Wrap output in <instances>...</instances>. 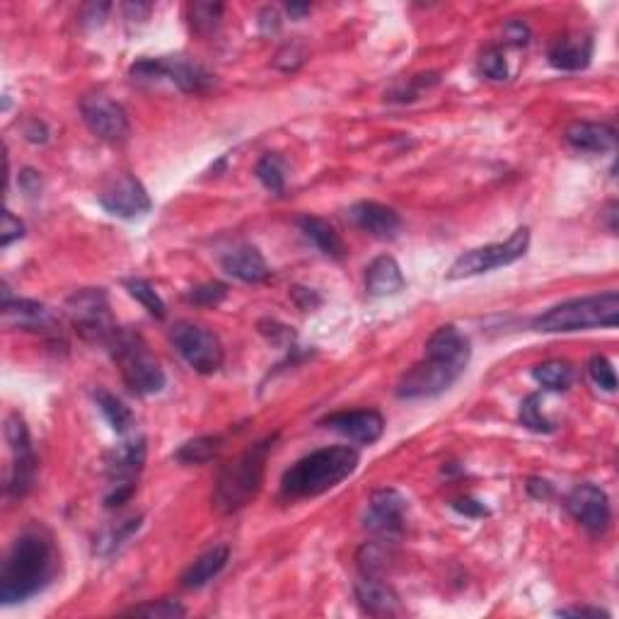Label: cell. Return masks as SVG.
Masks as SVG:
<instances>
[{
  "label": "cell",
  "mask_w": 619,
  "mask_h": 619,
  "mask_svg": "<svg viewBox=\"0 0 619 619\" xmlns=\"http://www.w3.org/2000/svg\"><path fill=\"white\" fill-rule=\"evenodd\" d=\"M59 574V547L42 525H30L10 547L0 571L3 605L25 603L54 583Z\"/></svg>",
  "instance_id": "cell-1"
},
{
  "label": "cell",
  "mask_w": 619,
  "mask_h": 619,
  "mask_svg": "<svg viewBox=\"0 0 619 619\" xmlns=\"http://www.w3.org/2000/svg\"><path fill=\"white\" fill-rule=\"evenodd\" d=\"M472 344L453 325L438 327L426 341V358L399 378V399H431L453 387L467 370Z\"/></svg>",
  "instance_id": "cell-2"
},
{
  "label": "cell",
  "mask_w": 619,
  "mask_h": 619,
  "mask_svg": "<svg viewBox=\"0 0 619 619\" xmlns=\"http://www.w3.org/2000/svg\"><path fill=\"white\" fill-rule=\"evenodd\" d=\"M361 455L349 445H334L300 457L295 465L283 472L281 491L288 499H312L325 491L339 487L344 479L356 472Z\"/></svg>",
  "instance_id": "cell-3"
},
{
  "label": "cell",
  "mask_w": 619,
  "mask_h": 619,
  "mask_svg": "<svg viewBox=\"0 0 619 619\" xmlns=\"http://www.w3.org/2000/svg\"><path fill=\"white\" fill-rule=\"evenodd\" d=\"M274 441L276 436H269L250 445L245 453H240L233 462L223 467L216 479V489H213V508L218 513L228 516V513L240 511L259 494L264 484L266 460L274 450Z\"/></svg>",
  "instance_id": "cell-4"
},
{
  "label": "cell",
  "mask_w": 619,
  "mask_h": 619,
  "mask_svg": "<svg viewBox=\"0 0 619 619\" xmlns=\"http://www.w3.org/2000/svg\"><path fill=\"white\" fill-rule=\"evenodd\" d=\"M617 322H619V293L607 291L554 305V308H549L547 312H542L540 317L532 320V329L542 334H566L595 327L615 329Z\"/></svg>",
  "instance_id": "cell-5"
},
{
  "label": "cell",
  "mask_w": 619,
  "mask_h": 619,
  "mask_svg": "<svg viewBox=\"0 0 619 619\" xmlns=\"http://www.w3.org/2000/svg\"><path fill=\"white\" fill-rule=\"evenodd\" d=\"M107 349L112 351L114 361L119 363L121 378L126 387L136 395H158L167 383L165 370L160 368L158 358L150 354L148 344L138 332L131 329H117L109 339Z\"/></svg>",
  "instance_id": "cell-6"
},
{
  "label": "cell",
  "mask_w": 619,
  "mask_h": 619,
  "mask_svg": "<svg viewBox=\"0 0 619 619\" xmlns=\"http://www.w3.org/2000/svg\"><path fill=\"white\" fill-rule=\"evenodd\" d=\"M146 453V438H131V441L119 443L117 448L104 455V472H107L109 484H112L109 494L104 496V506L109 511L121 508L133 496L138 474L146 465Z\"/></svg>",
  "instance_id": "cell-7"
},
{
  "label": "cell",
  "mask_w": 619,
  "mask_h": 619,
  "mask_svg": "<svg viewBox=\"0 0 619 619\" xmlns=\"http://www.w3.org/2000/svg\"><path fill=\"white\" fill-rule=\"evenodd\" d=\"M66 312L71 317L75 332L85 341L95 344H109V339L117 334V322H114L112 310H109V298L102 288H85L75 291L66 300Z\"/></svg>",
  "instance_id": "cell-8"
},
{
  "label": "cell",
  "mask_w": 619,
  "mask_h": 619,
  "mask_svg": "<svg viewBox=\"0 0 619 619\" xmlns=\"http://www.w3.org/2000/svg\"><path fill=\"white\" fill-rule=\"evenodd\" d=\"M528 247H530V228H518L506 242L477 247V250H470L462 254V257H457L455 264L450 266L448 271V281L472 279V276L487 274V271L499 269V266L518 262V259L525 257Z\"/></svg>",
  "instance_id": "cell-9"
},
{
  "label": "cell",
  "mask_w": 619,
  "mask_h": 619,
  "mask_svg": "<svg viewBox=\"0 0 619 619\" xmlns=\"http://www.w3.org/2000/svg\"><path fill=\"white\" fill-rule=\"evenodd\" d=\"M170 339L179 356L199 375H211L223 366V344L211 329L194 325V322H177Z\"/></svg>",
  "instance_id": "cell-10"
},
{
  "label": "cell",
  "mask_w": 619,
  "mask_h": 619,
  "mask_svg": "<svg viewBox=\"0 0 619 619\" xmlns=\"http://www.w3.org/2000/svg\"><path fill=\"white\" fill-rule=\"evenodd\" d=\"M133 80H170L182 92H206L213 85V75L201 63L187 59H141L131 66Z\"/></svg>",
  "instance_id": "cell-11"
},
{
  "label": "cell",
  "mask_w": 619,
  "mask_h": 619,
  "mask_svg": "<svg viewBox=\"0 0 619 619\" xmlns=\"http://www.w3.org/2000/svg\"><path fill=\"white\" fill-rule=\"evenodd\" d=\"M5 438H8L10 453H13V467L8 477V494L15 499L27 496L34 487L37 477V455L32 450V438L27 424L20 414H10L5 421Z\"/></svg>",
  "instance_id": "cell-12"
},
{
  "label": "cell",
  "mask_w": 619,
  "mask_h": 619,
  "mask_svg": "<svg viewBox=\"0 0 619 619\" xmlns=\"http://www.w3.org/2000/svg\"><path fill=\"white\" fill-rule=\"evenodd\" d=\"M80 114H83L85 126L95 133L104 143L119 146L129 138L131 124L126 117L124 107L119 102L109 100L107 95H88L80 102Z\"/></svg>",
  "instance_id": "cell-13"
},
{
  "label": "cell",
  "mask_w": 619,
  "mask_h": 619,
  "mask_svg": "<svg viewBox=\"0 0 619 619\" xmlns=\"http://www.w3.org/2000/svg\"><path fill=\"white\" fill-rule=\"evenodd\" d=\"M100 206L109 216L124 218V221H131V218H141L153 208V201L146 192V187L141 184V179H136L133 175H121L114 179L112 184L102 189L100 196Z\"/></svg>",
  "instance_id": "cell-14"
},
{
  "label": "cell",
  "mask_w": 619,
  "mask_h": 619,
  "mask_svg": "<svg viewBox=\"0 0 619 619\" xmlns=\"http://www.w3.org/2000/svg\"><path fill=\"white\" fill-rule=\"evenodd\" d=\"M3 320L8 327L25 329V332H37L44 337H61L59 320L54 317L46 305L37 300L13 298L8 288L3 291Z\"/></svg>",
  "instance_id": "cell-15"
},
{
  "label": "cell",
  "mask_w": 619,
  "mask_h": 619,
  "mask_svg": "<svg viewBox=\"0 0 619 619\" xmlns=\"http://www.w3.org/2000/svg\"><path fill=\"white\" fill-rule=\"evenodd\" d=\"M404 513H407V501L397 489H378L370 496L363 525L373 535L390 540L404 530Z\"/></svg>",
  "instance_id": "cell-16"
},
{
  "label": "cell",
  "mask_w": 619,
  "mask_h": 619,
  "mask_svg": "<svg viewBox=\"0 0 619 619\" xmlns=\"http://www.w3.org/2000/svg\"><path fill=\"white\" fill-rule=\"evenodd\" d=\"M566 508L590 535H603L610 525V499L595 484H578L566 499Z\"/></svg>",
  "instance_id": "cell-17"
},
{
  "label": "cell",
  "mask_w": 619,
  "mask_h": 619,
  "mask_svg": "<svg viewBox=\"0 0 619 619\" xmlns=\"http://www.w3.org/2000/svg\"><path fill=\"white\" fill-rule=\"evenodd\" d=\"M322 426L361 445L378 443L385 433L383 414L375 409H351V412L329 414L322 419Z\"/></svg>",
  "instance_id": "cell-18"
},
{
  "label": "cell",
  "mask_w": 619,
  "mask_h": 619,
  "mask_svg": "<svg viewBox=\"0 0 619 619\" xmlns=\"http://www.w3.org/2000/svg\"><path fill=\"white\" fill-rule=\"evenodd\" d=\"M349 218L356 228L380 237V240H392L402 228V218L395 208L375 204V201H358L349 208Z\"/></svg>",
  "instance_id": "cell-19"
},
{
  "label": "cell",
  "mask_w": 619,
  "mask_h": 619,
  "mask_svg": "<svg viewBox=\"0 0 619 619\" xmlns=\"http://www.w3.org/2000/svg\"><path fill=\"white\" fill-rule=\"evenodd\" d=\"M549 66L564 73L586 71L593 61V39L586 34H574V37L557 39L547 51Z\"/></svg>",
  "instance_id": "cell-20"
},
{
  "label": "cell",
  "mask_w": 619,
  "mask_h": 619,
  "mask_svg": "<svg viewBox=\"0 0 619 619\" xmlns=\"http://www.w3.org/2000/svg\"><path fill=\"white\" fill-rule=\"evenodd\" d=\"M221 266L228 276L242 283H259L269 279V264L264 254L252 245H237L221 257Z\"/></svg>",
  "instance_id": "cell-21"
},
{
  "label": "cell",
  "mask_w": 619,
  "mask_h": 619,
  "mask_svg": "<svg viewBox=\"0 0 619 619\" xmlns=\"http://www.w3.org/2000/svg\"><path fill=\"white\" fill-rule=\"evenodd\" d=\"M566 143L581 153H607L615 148L617 133L612 126L598 121H574L564 133Z\"/></svg>",
  "instance_id": "cell-22"
},
{
  "label": "cell",
  "mask_w": 619,
  "mask_h": 619,
  "mask_svg": "<svg viewBox=\"0 0 619 619\" xmlns=\"http://www.w3.org/2000/svg\"><path fill=\"white\" fill-rule=\"evenodd\" d=\"M356 600L363 607V612L373 617H390L399 612V598L395 590L375 576H363L356 583Z\"/></svg>",
  "instance_id": "cell-23"
},
{
  "label": "cell",
  "mask_w": 619,
  "mask_h": 619,
  "mask_svg": "<svg viewBox=\"0 0 619 619\" xmlns=\"http://www.w3.org/2000/svg\"><path fill=\"white\" fill-rule=\"evenodd\" d=\"M407 281H404L402 269H399L397 259L378 257L370 262L366 269V291L375 298H385V295H397L404 291Z\"/></svg>",
  "instance_id": "cell-24"
},
{
  "label": "cell",
  "mask_w": 619,
  "mask_h": 619,
  "mask_svg": "<svg viewBox=\"0 0 619 619\" xmlns=\"http://www.w3.org/2000/svg\"><path fill=\"white\" fill-rule=\"evenodd\" d=\"M228 557H230V549L225 545L211 547L208 552L201 554V557L196 559L187 571H184L182 586L189 588V590L204 588L206 583H211L213 578H216L225 569V564H228Z\"/></svg>",
  "instance_id": "cell-25"
},
{
  "label": "cell",
  "mask_w": 619,
  "mask_h": 619,
  "mask_svg": "<svg viewBox=\"0 0 619 619\" xmlns=\"http://www.w3.org/2000/svg\"><path fill=\"white\" fill-rule=\"evenodd\" d=\"M298 228L303 230V235L308 237L312 245H315L322 254H327V257L344 259L346 252H349V250H346L344 240H341L337 230H334L327 221H322V218L300 216L298 218Z\"/></svg>",
  "instance_id": "cell-26"
},
{
  "label": "cell",
  "mask_w": 619,
  "mask_h": 619,
  "mask_svg": "<svg viewBox=\"0 0 619 619\" xmlns=\"http://www.w3.org/2000/svg\"><path fill=\"white\" fill-rule=\"evenodd\" d=\"M92 397H95L97 409H100L104 419H107V424L112 426L119 436H126V433L133 431V426H136V416H133L131 409L126 407L117 395L107 392L104 387H97V390L92 392Z\"/></svg>",
  "instance_id": "cell-27"
},
{
  "label": "cell",
  "mask_w": 619,
  "mask_h": 619,
  "mask_svg": "<svg viewBox=\"0 0 619 619\" xmlns=\"http://www.w3.org/2000/svg\"><path fill=\"white\" fill-rule=\"evenodd\" d=\"M141 520L143 518H131L124 520V523L104 528L95 540V554H100V557H112L114 552H119V549L136 535L138 528H141Z\"/></svg>",
  "instance_id": "cell-28"
},
{
  "label": "cell",
  "mask_w": 619,
  "mask_h": 619,
  "mask_svg": "<svg viewBox=\"0 0 619 619\" xmlns=\"http://www.w3.org/2000/svg\"><path fill=\"white\" fill-rule=\"evenodd\" d=\"M223 448L221 436H199L194 441H187L175 453V460L179 465H204V462L213 460Z\"/></svg>",
  "instance_id": "cell-29"
},
{
  "label": "cell",
  "mask_w": 619,
  "mask_h": 619,
  "mask_svg": "<svg viewBox=\"0 0 619 619\" xmlns=\"http://www.w3.org/2000/svg\"><path fill=\"white\" fill-rule=\"evenodd\" d=\"M532 378L542 387H547V390L564 392L574 383V368L566 361H545L532 368Z\"/></svg>",
  "instance_id": "cell-30"
},
{
  "label": "cell",
  "mask_w": 619,
  "mask_h": 619,
  "mask_svg": "<svg viewBox=\"0 0 619 619\" xmlns=\"http://www.w3.org/2000/svg\"><path fill=\"white\" fill-rule=\"evenodd\" d=\"M126 291H129L131 298H136L138 303L146 308L150 315L158 317V320H163V317L167 315V308L163 303V298H160L158 291H155L153 286H150V281L146 279H126L124 281Z\"/></svg>",
  "instance_id": "cell-31"
},
{
  "label": "cell",
  "mask_w": 619,
  "mask_h": 619,
  "mask_svg": "<svg viewBox=\"0 0 619 619\" xmlns=\"http://www.w3.org/2000/svg\"><path fill=\"white\" fill-rule=\"evenodd\" d=\"M520 424H523L532 433H552L554 426L552 421L542 414V397L540 395H528L520 404V414H518Z\"/></svg>",
  "instance_id": "cell-32"
},
{
  "label": "cell",
  "mask_w": 619,
  "mask_h": 619,
  "mask_svg": "<svg viewBox=\"0 0 619 619\" xmlns=\"http://www.w3.org/2000/svg\"><path fill=\"white\" fill-rule=\"evenodd\" d=\"M358 569H361L363 576H375L380 578V574L387 569V561H390V552L378 542H370V545H363L358 549Z\"/></svg>",
  "instance_id": "cell-33"
},
{
  "label": "cell",
  "mask_w": 619,
  "mask_h": 619,
  "mask_svg": "<svg viewBox=\"0 0 619 619\" xmlns=\"http://www.w3.org/2000/svg\"><path fill=\"white\" fill-rule=\"evenodd\" d=\"M257 179L271 194H283L286 189V175H283V160L279 155H264L257 163Z\"/></svg>",
  "instance_id": "cell-34"
},
{
  "label": "cell",
  "mask_w": 619,
  "mask_h": 619,
  "mask_svg": "<svg viewBox=\"0 0 619 619\" xmlns=\"http://www.w3.org/2000/svg\"><path fill=\"white\" fill-rule=\"evenodd\" d=\"M126 615H141V617H155V619H172V617H184L187 610L177 603V600H153V603L136 605L131 610H126Z\"/></svg>",
  "instance_id": "cell-35"
},
{
  "label": "cell",
  "mask_w": 619,
  "mask_h": 619,
  "mask_svg": "<svg viewBox=\"0 0 619 619\" xmlns=\"http://www.w3.org/2000/svg\"><path fill=\"white\" fill-rule=\"evenodd\" d=\"M228 295V286L225 283H218V281H211V283H201V286H196L189 291L184 298H187V303H194V305H218L221 300Z\"/></svg>",
  "instance_id": "cell-36"
},
{
  "label": "cell",
  "mask_w": 619,
  "mask_h": 619,
  "mask_svg": "<svg viewBox=\"0 0 619 619\" xmlns=\"http://www.w3.org/2000/svg\"><path fill=\"white\" fill-rule=\"evenodd\" d=\"M588 373L593 378V383L598 387H603L607 392L617 390V373L612 368V363L607 361L605 356H593L588 363Z\"/></svg>",
  "instance_id": "cell-37"
},
{
  "label": "cell",
  "mask_w": 619,
  "mask_h": 619,
  "mask_svg": "<svg viewBox=\"0 0 619 619\" xmlns=\"http://www.w3.org/2000/svg\"><path fill=\"white\" fill-rule=\"evenodd\" d=\"M223 15V5L218 3H196L192 8V25L199 32H211Z\"/></svg>",
  "instance_id": "cell-38"
},
{
  "label": "cell",
  "mask_w": 619,
  "mask_h": 619,
  "mask_svg": "<svg viewBox=\"0 0 619 619\" xmlns=\"http://www.w3.org/2000/svg\"><path fill=\"white\" fill-rule=\"evenodd\" d=\"M479 68H482V73L491 80H506L508 78L506 56H503L501 49L484 51L482 59H479Z\"/></svg>",
  "instance_id": "cell-39"
},
{
  "label": "cell",
  "mask_w": 619,
  "mask_h": 619,
  "mask_svg": "<svg viewBox=\"0 0 619 619\" xmlns=\"http://www.w3.org/2000/svg\"><path fill=\"white\" fill-rule=\"evenodd\" d=\"M22 237H25V223H22L20 218H15L10 211H5L3 233H0V245L10 247L15 240H22Z\"/></svg>",
  "instance_id": "cell-40"
},
{
  "label": "cell",
  "mask_w": 619,
  "mask_h": 619,
  "mask_svg": "<svg viewBox=\"0 0 619 619\" xmlns=\"http://www.w3.org/2000/svg\"><path fill=\"white\" fill-rule=\"evenodd\" d=\"M453 508L457 513H462V516H470V518L489 516V508L484 506L482 501H474V499H457L453 503Z\"/></svg>",
  "instance_id": "cell-41"
},
{
  "label": "cell",
  "mask_w": 619,
  "mask_h": 619,
  "mask_svg": "<svg viewBox=\"0 0 619 619\" xmlns=\"http://www.w3.org/2000/svg\"><path fill=\"white\" fill-rule=\"evenodd\" d=\"M503 34H506V39L511 44H528L530 39V30L528 25H523V22H508L506 27H503Z\"/></svg>",
  "instance_id": "cell-42"
},
{
  "label": "cell",
  "mask_w": 619,
  "mask_h": 619,
  "mask_svg": "<svg viewBox=\"0 0 619 619\" xmlns=\"http://www.w3.org/2000/svg\"><path fill=\"white\" fill-rule=\"evenodd\" d=\"M528 494L532 496V499H540V501H545V499H552L554 489H552V484L547 482V479L530 477V479H528Z\"/></svg>",
  "instance_id": "cell-43"
},
{
  "label": "cell",
  "mask_w": 619,
  "mask_h": 619,
  "mask_svg": "<svg viewBox=\"0 0 619 619\" xmlns=\"http://www.w3.org/2000/svg\"><path fill=\"white\" fill-rule=\"evenodd\" d=\"M20 189L30 196L39 194V189H42V177H39V172L22 170L20 172Z\"/></svg>",
  "instance_id": "cell-44"
},
{
  "label": "cell",
  "mask_w": 619,
  "mask_h": 619,
  "mask_svg": "<svg viewBox=\"0 0 619 619\" xmlns=\"http://www.w3.org/2000/svg\"><path fill=\"white\" fill-rule=\"evenodd\" d=\"M259 27H262V32H266V34L279 32V27H281L279 13H276L274 8H264L262 13H259Z\"/></svg>",
  "instance_id": "cell-45"
},
{
  "label": "cell",
  "mask_w": 619,
  "mask_h": 619,
  "mask_svg": "<svg viewBox=\"0 0 619 619\" xmlns=\"http://www.w3.org/2000/svg\"><path fill=\"white\" fill-rule=\"evenodd\" d=\"M557 615L561 617H610V612L600 610V607H566V610H559Z\"/></svg>",
  "instance_id": "cell-46"
},
{
  "label": "cell",
  "mask_w": 619,
  "mask_h": 619,
  "mask_svg": "<svg viewBox=\"0 0 619 619\" xmlns=\"http://www.w3.org/2000/svg\"><path fill=\"white\" fill-rule=\"evenodd\" d=\"M27 141L32 143H46V138H49V131H46L44 124H39V121H30L25 129Z\"/></svg>",
  "instance_id": "cell-47"
},
{
  "label": "cell",
  "mask_w": 619,
  "mask_h": 619,
  "mask_svg": "<svg viewBox=\"0 0 619 619\" xmlns=\"http://www.w3.org/2000/svg\"><path fill=\"white\" fill-rule=\"evenodd\" d=\"M107 10H109V5H90L88 13L92 15H83V22H90V25H102Z\"/></svg>",
  "instance_id": "cell-48"
},
{
  "label": "cell",
  "mask_w": 619,
  "mask_h": 619,
  "mask_svg": "<svg viewBox=\"0 0 619 619\" xmlns=\"http://www.w3.org/2000/svg\"><path fill=\"white\" fill-rule=\"evenodd\" d=\"M288 13H291L293 17H300V15L310 13V5H308V3H303V5H298V3H291V5H288Z\"/></svg>",
  "instance_id": "cell-49"
}]
</instances>
